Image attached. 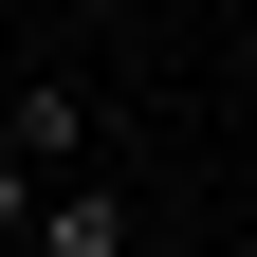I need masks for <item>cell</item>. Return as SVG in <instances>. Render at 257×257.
Segmentation results:
<instances>
[{"mask_svg": "<svg viewBox=\"0 0 257 257\" xmlns=\"http://www.w3.org/2000/svg\"><path fill=\"white\" fill-rule=\"evenodd\" d=\"M19 257H128V202H110V184H37Z\"/></svg>", "mask_w": 257, "mask_h": 257, "instance_id": "2", "label": "cell"}, {"mask_svg": "<svg viewBox=\"0 0 257 257\" xmlns=\"http://www.w3.org/2000/svg\"><path fill=\"white\" fill-rule=\"evenodd\" d=\"M19 220H37V166H19V147H0V257H19Z\"/></svg>", "mask_w": 257, "mask_h": 257, "instance_id": "3", "label": "cell"}, {"mask_svg": "<svg viewBox=\"0 0 257 257\" xmlns=\"http://www.w3.org/2000/svg\"><path fill=\"white\" fill-rule=\"evenodd\" d=\"M0 147L37 184H74V147H92V110H74V74H19V110H0Z\"/></svg>", "mask_w": 257, "mask_h": 257, "instance_id": "1", "label": "cell"}]
</instances>
